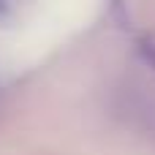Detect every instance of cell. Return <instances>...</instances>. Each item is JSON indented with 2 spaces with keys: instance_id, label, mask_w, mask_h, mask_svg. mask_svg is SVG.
I'll list each match as a JSON object with an SVG mask.
<instances>
[{
  "instance_id": "obj_1",
  "label": "cell",
  "mask_w": 155,
  "mask_h": 155,
  "mask_svg": "<svg viewBox=\"0 0 155 155\" xmlns=\"http://www.w3.org/2000/svg\"><path fill=\"white\" fill-rule=\"evenodd\" d=\"M5 11H8V0H0V16H3Z\"/></svg>"
}]
</instances>
